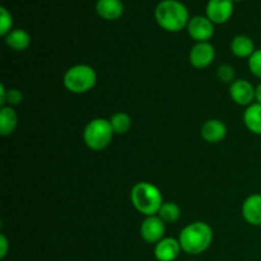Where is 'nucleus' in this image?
<instances>
[{"label": "nucleus", "instance_id": "obj_15", "mask_svg": "<svg viewBox=\"0 0 261 261\" xmlns=\"http://www.w3.org/2000/svg\"><path fill=\"white\" fill-rule=\"evenodd\" d=\"M255 43L251 37L246 35H239L231 41V51L234 56L241 59H250L255 53Z\"/></svg>", "mask_w": 261, "mask_h": 261}, {"label": "nucleus", "instance_id": "obj_23", "mask_svg": "<svg viewBox=\"0 0 261 261\" xmlns=\"http://www.w3.org/2000/svg\"><path fill=\"white\" fill-rule=\"evenodd\" d=\"M249 69L256 78L261 79V48L255 50V53L250 56Z\"/></svg>", "mask_w": 261, "mask_h": 261}, {"label": "nucleus", "instance_id": "obj_17", "mask_svg": "<svg viewBox=\"0 0 261 261\" xmlns=\"http://www.w3.org/2000/svg\"><path fill=\"white\" fill-rule=\"evenodd\" d=\"M18 125V115L15 110L10 106L2 107L0 111V134L2 137H8L13 134Z\"/></svg>", "mask_w": 261, "mask_h": 261}, {"label": "nucleus", "instance_id": "obj_29", "mask_svg": "<svg viewBox=\"0 0 261 261\" xmlns=\"http://www.w3.org/2000/svg\"><path fill=\"white\" fill-rule=\"evenodd\" d=\"M193 261H195V260H193Z\"/></svg>", "mask_w": 261, "mask_h": 261}, {"label": "nucleus", "instance_id": "obj_4", "mask_svg": "<svg viewBox=\"0 0 261 261\" xmlns=\"http://www.w3.org/2000/svg\"><path fill=\"white\" fill-rule=\"evenodd\" d=\"M64 87L69 92L75 94H83L92 91L97 83V74L92 66L87 64H78L64 74Z\"/></svg>", "mask_w": 261, "mask_h": 261}, {"label": "nucleus", "instance_id": "obj_13", "mask_svg": "<svg viewBox=\"0 0 261 261\" xmlns=\"http://www.w3.org/2000/svg\"><path fill=\"white\" fill-rule=\"evenodd\" d=\"M201 138L211 144L222 142L227 135V126L218 119H211L205 121L200 130Z\"/></svg>", "mask_w": 261, "mask_h": 261}, {"label": "nucleus", "instance_id": "obj_25", "mask_svg": "<svg viewBox=\"0 0 261 261\" xmlns=\"http://www.w3.org/2000/svg\"><path fill=\"white\" fill-rule=\"evenodd\" d=\"M9 251V241L4 234H0V259H4Z\"/></svg>", "mask_w": 261, "mask_h": 261}, {"label": "nucleus", "instance_id": "obj_5", "mask_svg": "<svg viewBox=\"0 0 261 261\" xmlns=\"http://www.w3.org/2000/svg\"><path fill=\"white\" fill-rule=\"evenodd\" d=\"M114 134L110 120L97 117L86 125L83 132V140L89 149L99 152V150L106 149L111 144Z\"/></svg>", "mask_w": 261, "mask_h": 261}, {"label": "nucleus", "instance_id": "obj_11", "mask_svg": "<svg viewBox=\"0 0 261 261\" xmlns=\"http://www.w3.org/2000/svg\"><path fill=\"white\" fill-rule=\"evenodd\" d=\"M182 251L178 239L165 237L154 245V257L157 261H175Z\"/></svg>", "mask_w": 261, "mask_h": 261}, {"label": "nucleus", "instance_id": "obj_16", "mask_svg": "<svg viewBox=\"0 0 261 261\" xmlns=\"http://www.w3.org/2000/svg\"><path fill=\"white\" fill-rule=\"evenodd\" d=\"M245 126L255 135H261V105L254 102L244 112Z\"/></svg>", "mask_w": 261, "mask_h": 261}, {"label": "nucleus", "instance_id": "obj_2", "mask_svg": "<svg viewBox=\"0 0 261 261\" xmlns=\"http://www.w3.org/2000/svg\"><path fill=\"white\" fill-rule=\"evenodd\" d=\"M154 17L158 25L167 32H180L188 27L189 10L178 0H162L157 4Z\"/></svg>", "mask_w": 261, "mask_h": 261}, {"label": "nucleus", "instance_id": "obj_1", "mask_svg": "<svg viewBox=\"0 0 261 261\" xmlns=\"http://www.w3.org/2000/svg\"><path fill=\"white\" fill-rule=\"evenodd\" d=\"M213 229L205 222H193L184 227L178 236L181 249L188 255H200L213 242Z\"/></svg>", "mask_w": 261, "mask_h": 261}, {"label": "nucleus", "instance_id": "obj_6", "mask_svg": "<svg viewBox=\"0 0 261 261\" xmlns=\"http://www.w3.org/2000/svg\"><path fill=\"white\" fill-rule=\"evenodd\" d=\"M188 32L196 42H209L214 36V23L204 15H195L188 23Z\"/></svg>", "mask_w": 261, "mask_h": 261}, {"label": "nucleus", "instance_id": "obj_8", "mask_svg": "<svg viewBox=\"0 0 261 261\" xmlns=\"http://www.w3.org/2000/svg\"><path fill=\"white\" fill-rule=\"evenodd\" d=\"M216 48L211 42H196L189 54L190 64L196 69H205L214 61Z\"/></svg>", "mask_w": 261, "mask_h": 261}, {"label": "nucleus", "instance_id": "obj_7", "mask_svg": "<svg viewBox=\"0 0 261 261\" xmlns=\"http://www.w3.org/2000/svg\"><path fill=\"white\" fill-rule=\"evenodd\" d=\"M166 223L158 216L145 217L140 226V236L147 244H158L165 239Z\"/></svg>", "mask_w": 261, "mask_h": 261}, {"label": "nucleus", "instance_id": "obj_24", "mask_svg": "<svg viewBox=\"0 0 261 261\" xmlns=\"http://www.w3.org/2000/svg\"><path fill=\"white\" fill-rule=\"evenodd\" d=\"M22 101H23L22 92L18 91V89H8L7 91L8 106H10V107L17 106V105L22 103ZM5 106H7V105H5Z\"/></svg>", "mask_w": 261, "mask_h": 261}, {"label": "nucleus", "instance_id": "obj_14", "mask_svg": "<svg viewBox=\"0 0 261 261\" xmlns=\"http://www.w3.org/2000/svg\"><path fill=\"white\" fill-rule=\"evenodd\" d=\"M96 12L102 19L116 20L124 14L121 0H97Z\"/></svg>", "mask_w": 261, "mask_h": 261}, {"label": "nucleus", "instance_id": "obj_9", "mask_svg": "<svg viewBox=\"0 0 261 261\" xmlns=\"http://www.w3.org/2000/svg\"><path fill=\"white\" fill-rule=\"evenodd\" d=\"M234 3L232 0H209L206 4V17L214 24H223L228 22L233 14Z\"/></svg>", "mask_w": 261, "mask_h": 261}, {"label": "nucleus", "instance_id": "obj_21", "mask_svg": "<svg viewBox=\"0 0 261 261\" xmlns=\"http://www.w3.org/2000/svg\"><path fill=\"white\" fill-rule=\"evenodd\" d=\"M13 27V17L9 10L5 7H0V35L3 37L12 32Z\"/></svg>", "mask_w": 261, "mask_h": 261}, {"label": "nucleus", "instance_id": "obj_26", "mask_svg": "<svg viewBox=\"0 0 261 261\" xmlns=\"http://www.w3.org/2000/svg\"><path fill=\"white\" fill-rule=\"evenodd\" d=\"M0 105L4 107L7 105V89L4 84H0Z\"/></svg>", "mask_w": 261, "mask_h": 261}, {"label": "nucleus", "instance_id": "obj_10", "mask_svg": "<svg viewBox=\"0 0 261 261\" xmlns=\"http://www.w3.org/2000/svg\"><path fill=\"white\" fill-rule=\"evenodd\" d=\"M229 94L234 103L249 107L255 102V87L245 79H237L229 87Z\"/></svg>", "mask_w": 261, "mask_h": 261}, {"label": "nucleus", "instance_id": "obj_27", "mask_svg": "<svg viewBox=\"0 0 261 261\" xmlns=\"http://www.w3.org/2000/svg\"><path fill=\"white\" fill-rule=\"evenodd\" d=\"M255 102L261 105V83L255 87Z\"/></svg>", "mask_w": 261, "mask_h": 261}, {"label": "nucleus", "instance_id": "obj_20", "mask_svg": "<svg viewBox=\"0 0 261 261\" xmlns=\"http://www.w3.org/2000/svg\"><path fill=\"white\" fill-rule=\"evenodd\" d=\"M157 216L160 217L165 223H175V222H177L178 219H180V206L176 203H172V201L163 203Z\"/></svg>", "mask_w": 261, "mask_h": 261}, {"label": "nucleus", "instance_id": "obj_19", "mask_svg": "<svg viewBox=\"0 0 261 261\" xmlns=\"http://www.w3.org/2000/svg\"><path fill=\"white\" fill-rule=\"evenodd\" d=\"M110 122H111L112 130H114L115 134L124 135L132 129V117L129 116L125 112H116L115 115H112L111 119H110Z\"/></svg>", "mask_w": 261, "mask_h": 261}, {"label": "nucleus", "instance_id": "obj_28", "mask_svg": "<svg viewBox=\"0 0 261 261\" xmlns=\"http://www.w3.org/2000/svg\"><path fill=\"white\" fill-rule=\"evenodd\" d=\"M233 3H239V2H242V0H232Z\"/></svg>", "mask_w": 261, "mask_h": 261}, {"label": "nucleus", "instance_id": "obj_18", "mask_svg": "<svg viewBox=\"0 0 261 261\" xmlns=\"http://www.w3.org/2000/svg\"><path fill=\"white\" fill-rule=\"evenodd\" d=\"M5 43L14 51H24L31 45V36L24 30H13L5 36Z\"/></svg>", "mask_w": 261, "mask_h": 261}, {"label": "nucleus", "instance_id": "obj_22", "mask_svg": "<svg viewBox=\"0 0 261 261\" xmlns=\"http://www.w3.org/2000/svg\"><path fill=\"white\" fill-rule=\"evenodd\" d=\"M217 75H218L219 81L224 82V83H233L234 76H236V71L234 68L229 64H222L218 69H217Z\"/></svg>", "mask_w": 261, "mask_h": 261}, {"label": "nucleus", "instance_id": "obj_3", "mask_svg": "<svg viewBox=\"0 0 261 261\" xmlns=\"http://www.w3.org/2000/svg\"><path fill=\"white\" fill-rule=\"evenodd\" d=\"M130 200L134 208L145 217L157 216L165 203L160 189L148 181H140L133 186Z\"/></svg>", "mask_w": 261, "mask_h": 261}, {"label": "nucleus", "instance_id": "obj_12", "mask_svg": "<svg viewBox=\"0 0 261 261\" xmlns=\"http://www.w3.org/2000/svg\"><path fill=\"white\" fill-rule=\"evenodd\" d=\"M242 217L251 226L261 227V194H252L245 199Z\"/></svg>", "mask_w": 261, "mask_h": 261}]
</instances>
